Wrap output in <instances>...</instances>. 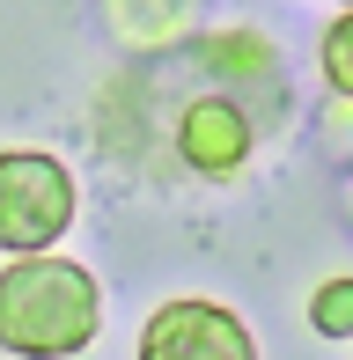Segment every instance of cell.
I'll return each instance as SVG.
<instances>
[{
	"label": "cell",
	"mask_w": 353,
	"mask_h": 360,
	"mask_svg": "<svg viewBox=\"0 0 353 360\" xmlns=\"http://www.w3.org/2000/svg\"><path fill=\"white\" fill-rule=\"evenodd\" d=\"M324 81H331V89H339L346 103H353V8L324 30Z\"/></svg>",
	"instance_id": "8992f818"
},
{
	"label": "cell",
	"mask_w": 353,
	"mask_h": 360,
	"mask_svg": "<svg viewBox=\"0 0 353 360\" xmlns=\"http://www.w3.org/2000/svg\"><path fill=\"white\" fill-rule=\"evenodd\" d=\"M346 8H353V0H346Z\"/></svg>",
	"instance_id": "52a82bcc"
},
{
	"label": "cell",
	"mask_w": 353,
	"mask_h": 360,
	"mask_svg": "<svg viewBox=\"0 0 353 360\" xmlns=\"http://www.w3.org/2000/svg\"><path fill=\"white\" fill-rule=\"evenodd\" d=\"M309 331L316 338H353V272L346 280H324L309 294Z\"/></svg>",
	"instance_id": "5b68a950"
},
{
	"label": "cell",
	"mask_w": 353,
	"mask_h": 360,
	"mask_svg": "<svg viewBox=\"0 0 353 360\" xmlns=\"http://www.w3.org/2000/svg\"><path fill=\"white\" fill-rule=\"evenodd\" d=\"M74 176L44 147H0V257H37L74 228Z\"/></svg>",
	"instance_id": "7a4b0ae2"
},
{
	"label": "cell",
	"mask_w": 353,
	"mask_h": 360,
	"mask_svg": "<svg viewBox=\"0 0 353 360\" xmlns=\"http://www.w3.org/2000/svg\"><path fill=\"white\" fill-rule=\"evenodd\" d=\"M176 155H184L199 176L243 169V155H250V118H243L236 103H191L184 125H176Z\"/></svg>",
	"instance_id": "277c9868"
},
{
	"label": "cell",
	"mask_w": 353,
	"mask_h": 360,
	"mask_svg": "<svg viewBox=\"0 0 353 360\" xmlns=\"http://www.w3.org/2000/svg\"><path fill=\"white\" fill-rule=\"evenodd\" d=\"M103 331V287L74 257H8L0 272V346L15 360H74Z\"/></svg>",
	"instance_id": "6da1fadb"
},
{
	"label": "cell",
	"mask_w": 353,
	"mask_h": 360,
	"mask_svg": "<svg viewBox=\"0 0 353 360\" xmlns=\"http://www.w3.org/2000/svg\"><path fill=\"white\" fill-rule=\"evenodd\" d=\"M140 360H258V338L236 309L206 294H176L140 323Z\"/></svg>",
	"instance_id": "3957f363"
}]
</instances>
